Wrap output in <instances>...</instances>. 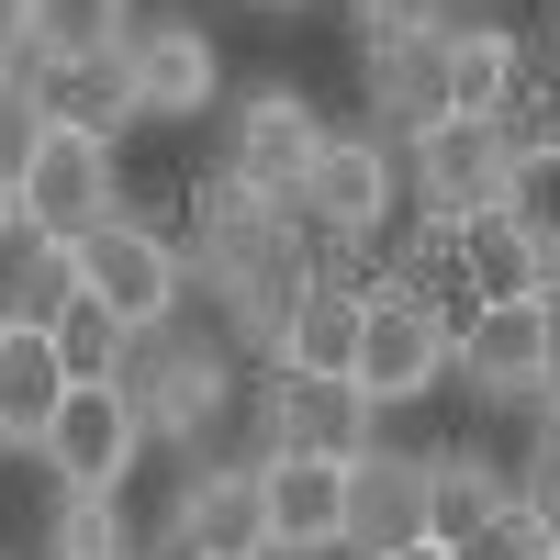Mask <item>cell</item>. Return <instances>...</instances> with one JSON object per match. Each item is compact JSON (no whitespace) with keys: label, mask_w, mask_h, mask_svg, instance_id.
I'll return each mask as SVG.
<instances>
[{"label":"cell","mask_w":560,"mask_h":560,"mask_svg":"<svg viewBox=\"0 0 560 560\" xmlns=\"http://www.w3.org/2000/svg\"><path fill=\"white\" fill-rule=\"evenodd\" d=\"M124 382H135V404H147V438H179V448H191L202 427H224V404H236V370H224L202 337H179V325L135 337Z\"/></svg>","instance_id":"cell-6"},{"label":"cell","mask_w":560,"mask_h":560,"mask_svg":"<svg viewBox=\"0 0 560 560\" xmlns=\"http://www.w3.org/2000/svg\"><path fill=\"white\" fill-rule=\"evenodd\" d=\"M359 12V34H415V23H448L438 0H348Z\"/></svg>","instance_id":"cell-29"},{"label":"cell","mask_w":560,"mask_h":560,"mask_svg":"<svg viewBox=\"0 0 560 560\" xmlns=\"http://www.w3.org/2000/svg\"><path fill=\"white\" fill-rule=\"evenodd\" d=\"M147 404H135V382H68L57 427H45V471H57V493H124L135 459H147Z\"/></svg>","instance_id":"cell-4"},{"label":"cell","mask_w":560,"mask_h":560,"mask_svg":"<svg viewBox=\"0 0 560 560\" xmlns=\"http://www.w3.org/2000/svg\"><path fill=\"white\" fill-rule=\"evenodd\" d=\"M504 168H516V135H504V124H471V113H448V124H427V135L404 147V179H415V202H427L438 224L493 213V202H504Z\"/></svg>","instance_id":"cell-7"},{"label":"cell","mask_w":560,"mask_h":560,"mask_svg":"<svg viewBox=\"0 0 560 560\" xmlns=\"http://www.w3.org/2000/svg\"><path fill=\"white\" fill-rule=\"evenodd\" d=\"M292 224H314L325 247H370L393 224V147L382 135H325V158L292 191Z\"/></svg>","instance_id":"cell-10"},{"label":"cell","mask_w":560,"mask_h":560,"mask_svg":"<svg viewBox=\"0 0 560 560\" xmlns=\"http://www.w3.org/2000/svg\"><path fill=\"white\" fill-rule=\"evenodd\" d=\"M45 560H135L124 549V493H68L57 527H45Z\"/></svg>","instance_id":"cell-25"},{"label":"cell","mask_w":560,"mask_h":560,"mask_svg":"<svg viewBox=\"0 0 560 560\" xmlns=\"http://www.w3.org/2000/svg\"><path fill=\"white\" fill-rule=\"evenodd\" d=\"M68 314V247L0 191V325H57Z\"/></svg>","instance_id":"cell-20"},{"label":"cell","mask_w":560,"mask_h":560,"mask_svg":"<svg viewBox=\"0 0 560 560\" xmlns=\"http://www.w3.org/2000/svg\"><path fill=\"white\" fill-rule=\"evenodd\" d=\"M348 382L370 415H404V404H427L448 382V314L427 292H404V280H370V314H359V359H348Z\"/></svg>","instance_id":"cell-2"},{"label":"cell","mask_w":560,"mask_h":560,"mask_svg":"<svg viewBox=\"0 0 560 560\" xmlns=\"http://www.w3.org/2000/svg\"><path fill=\"white\" fill-rule=\"evenodd\" d=\"M325 135H337V124H325V113L303 102L292 79H269V90H247V102L224 113V179H236L247 202H269V213H292V191H303V168L325 158Z\"/></svg>","instance_id":"cell-3"},{"label":"cell","mask_w":560,"mask_h":560,"mask_svg":"<svg viewBox=\"0 0 560 560\" xmlns=\"http://www.w3.org/2000/svg\"><path fill=\"white\" fill-rule=\"evenodd\" d=\"M448 560H549V538H538V527L516 516V504H504V516H493V527H482L471 549H448Z\"/></svg>","instance_id":"cell-27"},{"label":"cell","mask_w":560,"mask_h":560,"mask_svg":"<svg viewBox=\"0 0 560 560\" xmlns=\"http://www.w3.org/2000/svg\"><path fill=\"white\" fill-rule=\"evenodd\" d=\"M179 280H191V258H179V247L158 236V224H135V213L90 224V236L68 247V303L113 314L124 337H158V325L179 314Z\"/></svg>","instance_id":"cell-1"},{"label":"cell","mask_w":560,"mask_h":560,"mask_svg":"<svg viewBox=\"0 0 560 560\" xmlns=\"http://www.w3.org/2000/svg\"><path fill=\"white\" fill-rule=\"evenodd\" d=\"M135 113L147 124H191V113H213V34L202 23H135Z\"/></svg>","instance_id":"cell-16"},{"label":"cell","mask_w":560,"mask_h":560,"mask_svg":"<svg viewBox=\"0 0 560 560\" xmlns=\"http://www.w3.org/2000/svg\"><path fill=\"white\" fill-rule=\"evenodd\" d=\"M504 504H516V471H493L482 448H427V538L438 549H471Z\"/></svg>","instance_id":"cell-21"},{"label":"cell","mask_w":560,"mask_h":560,"mask_svg":"<svg viewBox=\"0 0 560 560\" xmlns=\"http://www.w3.org/2000/svg\"><path fill=\"white\" fill-rule=\"evenodd\" d=\"M258 12H292V0H258Z\"/></svg>","instance_id":"cell-31"},{"label":"cell","mask_w":560,"mask_h":560,"mask_svg":"<svg viewBox=\"0 0 560 560\" xmlns=\"http://www.w3.org/2000/svg\"><path fill=\"white\" fill-rule=\"evenodd\" d=\"M493 213L560 269V135H516V168H504V202Z\"/></svg>","instance_id":"cell-23"},{"label":"cell","mask_w":560,"mask_h":560,"mask_svg":"<svg viewBox=\"0 0 560 560\" xmlns=\"http://www.w3.org/2000/svg\"><path fill=\"white\" fill-rule=\"evenodd\" d=\"M12 90L34 102V124L102 135V147H113V124H147V113H135V57H124V45H113V57H34Z\"/></svg>","instance_id":"cell-13"},{"label":"cell","mask_w":560,"mask_h":560,"mask_svg":"<svg viewBox=\"0 0 560 560\" xmlns=\"http://www.w3.org/2000/svg\"><path fill=\"white\" fill-rule=\"evenodd\" d=\"M258 516H269V560H325L348 549V493H359V459H280L258 448Z\"/></svg>","instance_id":"cell-8"},{"label":"cell","mask_w":560,"mask_h":560,"mask_svg":"<svg viewBox=\"0 0 560 560\" xmlns=\"http://www.w3.org/2000/svg\"><path fill=\"white\" fill-rule=\"evenodd\" d=\"M359 314H370V280L314 269L303 303L280 314V337H269V370H292V382H348V359H359Z\"/></svg>","instance_id":"cell-14"},{"label":"cell","mask_w":560,"mask_h":560,"mask_svg":"<svg viewBox=\"0 0 560 560\" xmlns=\"http://www.w3.org/2000/svg\"><path fill=\"white\" fill-rule=\"evenodd\" d=\"M516 102H527V45L493 23H448V113L516 124Z\"/></svg>","instance_id":"cell-22"},{"label":"cell","mask_w":560,"mask_h":560,"mask_svg":"<svg viewBox=\"0 0 560 560\" xmlns=\"http://www.w3.org/2000/svg\"><path fill=\"white\" fill-rule=\"evenodd\" d=\"M427 538V448L393 459V448H359V493H348V549L359 560H393Z\"/></svg>","instance_id":"cell-18"},{"label":"cell","mask_w":560,"mask_h":560,"mask_svg":"<svg viewBox=\"0 0 560 560\" xmlns=\"http://www.w3.org/2000/svg\"><path fill=\"white\" fill-rule=\"evenodd\" d=\"M359 79H370V113H382L404 147L427 124H448V23H415V34H359Z\"/></svg>","instance_id":"cell-12"},{"label":"cell","mask_w":560,"mask_h":560,"mask_svg":"<svg viewBox=\"0 0 560 560\" xmlns=\"http://www.w3.org/2000/svg\"><path fill=\"white\" fill-rule=\"evenodd\" d=\"M68 382H79V370H68L57 325H0V448H45Z\"/></svg>","instance_id":"cell-17"},{"label":"cell","mask_w":560,"mask_h":560,"mask_svg":"<svg viewBox=\"0 0 560 560\" xmlns=\"http://www.w3.org/2000/svg\"><path fill=\"white\" fill-rule=\"evenodd\" d=\"M448 370L471 382L482 404H538L549 393V303H471L448 325Z\"/></svg>","instance_id":"cell-9"},{"label":"cell","mask_w":560,"mask_h":560,"mask_svg":"<svg viewBox=\"0 0 560 560\" xmlns=\"http://www.w3.org/2000/svg\"><path fill=\"white\" fill-rule=\"evenodd\" d=\"M393 560H448V549H438V538H415V549H393Z\"/></svg>","instance_id":"cell-30"},{"label":"cell","mask_w":560,"mask_h":560,"mask_svg":"<svg viewBox=\"0 0 560 560\" xmlns=\"http://www.w3.org/2000/svg\"><path fill=\"white\" fill-rule=\"evenodd\" d=\"M516 516L560 549V438H549V427H538V448L516 459Z\"/></svg>","instance_id":"cell-26"},{"label":"cell","mask_w":560,"mask_h":560,"mask_svg":"<svg viewBox=\"0 0 560 560\" xmlns=\"http://www.w3.org/2000/svg\"><path fill=\"white\" fill-rule=\"evenodd\" d=\"M258 427H269L280 459H359V448H382V415L359 404V382H292V370H269Z\"/></svg>","instance_id":"cell-11"},{"label":"cell","mask_w":560,"mask_h":560,"mask_svg":"<svg viewBox=\"0 0 560 560\" xmlns=\"http://www.w3.org/2000/svg\"><path fill=\"white\" fill-rule=\"evenodd\" d=\"M135 45V0H34V57H113Z\"/></svg>","instance_id":"cell-24"},{"label":"cell","mask_w":560,"mask_h":560,"mask_svg":"<svg viewBox=\"0 0 560 560\" xmlns=\"http://www.w3.org/2000/svg\"><path fill=\"white\" fill-rule=\"evenodd\" d=\"M549 560H560V549H549Z\"/></svg>","instance_id":"cell-32"},{"label":"cell","mask_w":560,"mask_h":560,"mask_svg":"<svg viewBox=\"0 0 560 560\" xmlns=\"http://www.w3.org/2000/svg\"><path fill=\"white\" fill-rule=\"evenodd\" d=\"M12 202H23L57 247H79L90 224L124 213V191H113V147H102V135H68V124H34V147H23V168H12Z\"/></svg>","instance_id":"cell-5"},{"label":"cell","mask_w":560,"mask_h":560,"mask_svg":"<svg viewBox=\"0 0 560 560\" xmlns=\"http://www.w3.org/2000/svg\"><path fill=\"white\" fill-rule=\"evenodd\" d=\"M34 68V0H0V90Z\"/></svg>","instance_id":"cell-28"},{"label":"cell","mask_w":560,"mask_h":560,"mask_svg":"<svg viewBox=\"0 0 560 560\" xmlns=\"http://www.w3.org/2000/svg\"><path fill=\"white\" fill-rule=\"evenodd\" d=\"M168 549H179V560H269L258 471H191L179 504H168Z\"/></svg>","instance_id":"cell-15"},{"label":"cell","mask_w":560,"mask_h":560,"mask_svg":"<svg viewBox=\"0 0 560 560\" xmlns=\"http://www.w3.org/2000/svg\"><path fill=\"white\" fill-rule=\"evenodd\" d=\"M448 280H459V314L471 303H527V292H549V258L504 213H471V224H448Z\"/></svg>","instance_id":"cell-19"}]
</instances>
